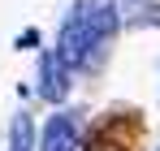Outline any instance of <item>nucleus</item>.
<instances>
[{
	"label": "nucleus",
	"instance_id": "nucleus-4",
	"mask_svg": "<svg viewBox=\"0 0 160 151\" xmlns=\"http://www.w3.org/2000/svg\"><path fill=\"white\" fill-rule=\"evenodd\" d=\"M13 151H35L30 147V117H18L13 121Z\"/></svg>",
	"mask_w": 160,
	"mask_h": 151
},
{
	"label": "nucleus",
	"instance_id": "nucleus-3",
	"mask_svg": "<svg viewBox=\"0 0 160 151\" xmlns=\"http://www.w3.org/2000/svg\"><path fill=\"white\" fill-rule=\"evenodd\" d=\"M39 151H82L74 121H69V117H52L48 129H43V147H39Z\"/></svg>",
	"mask_w": 160,
	"mask_h": 151
},
{
	"label": "nucleus",
	"instance_id": "nucleus-1",
	"mask_svg": "<svg viewBox=\"0 0 160 151\" xmlns=\"http://www.w3.org/2000/svg\"><path fill=\"white\" fill-rule=\"evenodd\" d=\"M112 26H117V13H112L108 0H82L78 9L65 17V26H61V39H56L61 61H65L69 69L91 65L95 48L112 35Z\"/></svg>",
	"mask_w": 160,
	"mask_h": 151
},
{
	"label": "nucleus",
	"instance_id": "nucleus-2",
	"mask_svg": "<svg viewBox=\"0 0 160 151\" xmlns=\"http://www.w3.org/2000/svg\"><path fill=\"white\" fill-rule=\"evenodd\" d=\"M43 100H65V91H69V65L61 61V52H48L43 56Z\"/></svg>",
	"mask_w": 160,
	"mask_h": 151
}]
</instances>
